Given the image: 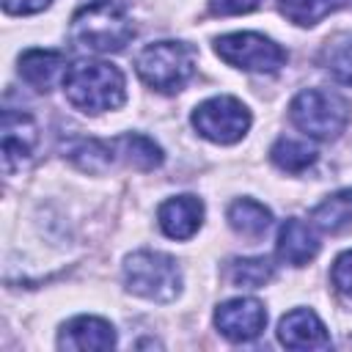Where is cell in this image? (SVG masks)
Here are the masks:
<instances>
[{"mask_svg": "<svg viewBox=\"0 0 352 352\" xmlns=\"http://www.w3.org/2000/svg\"><path fill=\"white\" fill-rule=\"evenodd\" d=\"M278 341L289 349H327L330 333L311 308H294L280 319Z\"/></svg>", "mask_w": 352, "mask_h": 352, "instance_id": "cell-11", "label": "cell"}, {"mask_svg": "<svg viewBox=\"0 0 352 352\" xmlns=\"http://www.w3.org/2000/svg\"><path fill=\"white\" fill-rule=\"evenodd\" d=\"M349 116H352L349 102L338 91H330V88H305L289 104L292 124L316 140L338 138L346 129Z\"/></svg>", "mask_w": 352, "mask_h": 352, "instance_id": "cell-4", "label": "cell"}, {"mask_svg": "<svg viewBox=\"0 0 352 352\" xmlns=\"http://www.w3.org/2000/svg\"><path fill=\"white\" fill-rule=\"evenodd\" d=\"M135 72L148 88L176 94L195 74V50L187 41H154L138 52Z\"/></svg>", "mask_w": 352, "mask_h": 352, "instance_id": "cell-3", "label": "cell"}, {"mask_svg": "<svg viewBox=\"0 0 352 352\" xmlns=\"http://www.w3.org/2000/svg\"><path fill=\"white\" fill-rule=\"evenodd\" d=\"M124 286L143 300L170 302L182 294L179 261L160 250H138L124 261Z\"/></svg>", "mask_w": 352, "mask_h": 352, "instance_id": "cell-5", "label": "cell"}, {"mask_svg": "<svg viewBox=\"0 0 352 352\" xmlns=\"http://www.w3.org/2000/svg\"><path fill=\"white\" fill-rule=\"evenodd\" d=\"M322 66L344 85H352V33L330 38L322 50Z\"/></svg>", "mask_w": 352, "mask_h": 352, "instance_id": "cell-22", "label": "cell"}, {"mask_svg": "<svg viewBox=\"0 0 352 352\" xmlns=\"http://www.w3.org/2000/svg\"><path fill=\"white\" fill-rule=\"evenodd\" d=\"M275 275V264L267 256L256 258H234L228 264V280L239 289H261Z\"/></svg>", "mask_w": 352, "mask_h": 352, "instance_id": "cell-21", "label": "cell"}, {"mask_svg": "<svg viewBox=\"0 0 352 352\" xmlns=\"http://www.w3.org/2000/svg\"><path fill=\"white\" fill-rule=\"evenodd\" d=\"M228 226L239 234V236H248V239H258L270 231L272 226V212L258 204L256 198H236L231 206H228Z\"/></svg>", "mask_w": 352, "mask_h": 352, "instance_id": "cell-15", "label": "cell"}, {"mask_svg": "<svg viewBox=\"0 0 352 352\" xmlns=\"http://www.w3.org/2000/svg\"><path fill=\"white\" fill-rule=\"evenodd\" d=\"M60 349H80V352H104L116 346V327L102 316H74L60 327L58 336Z\"/></svg>", "mask_w": 352, "mask_h": 352, "instance_id": "cell-10", "label": "cell"}, {"mask_svg": "<svg viewBox=\"0 0 352 352\" xmlns=\"http://www.w3.org/2000/svg\"><path fill=\"white\" fill-rule=\"evenodd\" d=\"M330 280L336 286V292L346 300H352V250H344L330 270Z\"/></svg>", "mask_w": 352, "mask_h": 352, "instance_id": "cell-23", "label": "cell"}, {"mask_svg": "<svg viewBox=\"0 0 352 352\" xmlns=\"http://www.w3.org/2000/svg\"><path fill=\"white\" fill-rule=\"evenodd\" d=\"M270 160L286 173H302L316 162V148L308 146L305 140L278 138L272 143V148H270Z\"/></svg>", "mask_w": 352, "mask_h": 352, "instance_id": "cell-20", "label": "cell"}, {"mask_svg": "<svg viewBox=\"0 0 352 352\" xmlns=\"http://www.w3.org/2000/svg\"><path fill=\"white\" fill-rule=\"evenodd\" d=\"M72 41L91 52H118L135 36L124 0H91L72 16Z\"/></svg>", "mask_w": 352, "mask_h": 352, "instance_id": "cell-1", "label": "cell"}, {"mask_svg": "<svg viewBox=\"0 0 352 352\" xmlns=\"http://www.w3.org/2000/svg\"><path fill=\"white\" fill-rule=\"evenodd\" d=\"M66 72V58L58 50H28L19 55V77L36 91H50Z\"/></svg>", "mask_w": 352, "mask_h": 352, "instance_id": "cell-14", "label": "cell"}, {"mask_svg": "<svg viewBox=\"0 0 352 352\" xmlns=\"http://www.w3.org/2000/svg\"><path fill=\"white\" fill-rule=\"evenodd\" d=\"M214 327L228 341H236V344L253 341L267 327L264 302H258L256 297H234V300H226V302H220L214 308Z\"/></svg>", "mask_w": 352, "mask_h": 352, "instance_id": "cell-8", "label": "cell"}, {"mask_svg": "<svg viewBox=\"0 0 352 352\" xmlns=\"http://www.w3.org/2000/svg\"><path fill=\"white\" fill-rule=\"evenodd\" d=\"M50 3L52 0H3V11L25 16V14H38V11L50 8Z\"/></svg>", "mask_w": 352, "mask_h": 352, "instance_id": "cell-25", "label": "cell"}, {"mask_svg": "<svg viewBox=\"0 0 352 352\" xmlns=\"http://www.w3.org/2000/svg\"><path fill=\"white\" fill-rule=\"evenodd\" d=\"M63 94L72 107L96 116L104 110H116L126 102V80L116 63L80 60L69 66L63 77Z\"/></svg>", "mask_w": 352, "mask_h": 352, "instance_id": "cell-2", "label": "cell"}, {"mask_svg": "<svg viewBox=\"0 0 352 352\" xmlns=\"http://www.w3.org/2000/svg\"><path fill=\"white\" fill-rule=\"evenodd\" d=\"M311 220L324 234H338L346 226H352V187L338 190L327 195L322 204H316L311 212Z\"/></svg>", "mask_w": 352, "mask_h": 352, "instance_id": "cell-16", "label": "cell"}, {"mask_svg": "<svg viewBox=\"0 0 352 352\" xmlns=\"http://www.w3.org/2000/svg\"><path fill=\"white\" fill-rule=\"evenodd\" d=\"M157 223L170 239H190L204 223V201L195 195H173L160 204Z\"/></svg>", "mask_w": 352, "mask_h": 352, "instance_id": "cell-12", "label": "cell"}, {"mask_svg": "<svg viewBox=\"0 0 352 352\" xmlns=\"http://www.w3.org/2000/svg\"><path fill=\"white\" fill-rule=\"evenodd\" d=\"M113 148L116 154H121V160L138 170H154L162 165V148L146 138V135H138V132H129V135H121L113 140Z\"/></svg>", "mask_w": 352, "mask_h": 352, "instance_id": "cell-17", "label": "cell"}, {"mask_svg": "<svg viewBox=\"0 0 352 352\" xmlns=\"http://www.w3.org/2000/svg\"><path fill=\"white\" fill-rule=\"evenodd\" d=\"M275 250H278V258L283 264L305 267L319 253V236H316L314 226H308L305 220L289 217L278 228V245H275Z\"/></svg>", "mask_w": 352, "mask_h": 352, "instance_id": "cell-13", "label": "cell"}, {"mask_svg": "<svg viewBox=\"0 0 352 352\" xmlns=\"http://www.w3.org/2000/svg\"><path fill=\"white\" fill-rule=\"evenodd\" d=\"M66 157L88 173H102L104 168H110L116 148H113V143H104L96 138H77V140L66 143Z\"/></svg>", "mask_w": 352, "mask_h": 352, "instance_id": "cell-18", "label": "cell"}, {"mask_svg": "<svg viewBox=\"0 0 352 352\" xmlns=\"http://www.w3.org/2000/svg\"><path fill=\"white\" fill-rule=\"evenodd\" d=\"M0 146H3V170L14 173L16 168H22L38 146V124L33 121V116L11 107L3 110Z\"/></svg>", "mask_w": 352, "mask_h": 352, "instance_id": "cell-9", "label": "cell"}, {"mask_svg": "<svg viewBox=\"0 0 352 352\" xmlns=\"http://www.w3.org/2000/svg\"><path fill=\"white\" fill-rule=\"evenodd\" d=\"M190 121L201 138L220 146H231L248 135L253 118L236 96H212L192 110Z\"/></svg>", "mask_w": 352, "mask_h": 352, "instance_id": "cell-7", "label": "cell"}, {"mask_svg": "<svg viewBox=\"0 0 352 352\" xmlns=\"http://www.w3.org/2000/svg\"><path fill=\"white\" fill-rule=\"evenodd\" d=\"M214 52L228 66L242 69V72H256V74H272L289 60V52L278 41H272L270 36L253 33V30L217 36Z\"/></svg>", "mask_w": 352, "mask_h": 352, "instance_id": "cell-6", "label": "cell"}, {"mask_svg": "<svg viewBox=\"0 0 352 352\" xmlns=\"http://www.w3.org/2000/svg\"><path fill=\"white\" fill-rule=\"evenodd\" d=\"M346 3L349 0H278V11L300 28H314L316 22L336 14Z\"/></svg>", "mask_w": 352, "mask_h": 352, "instance_id": "cell-19", "label": "cell"}, {"mask_svg": "<svg viewBox=\"0 0 352 352\" xmlns=\"http://www.w3.org/2000/svg\"><path fill=\"white\" fill-rule=\"evenodd\" d=\"M261 0H209V11L214 16H234V14H248L258 6Z\"/></svg>", "mask_w": 352, "mask_h": 352, "instance_id": "cell-24", "label": "cell"}]
</instances>
